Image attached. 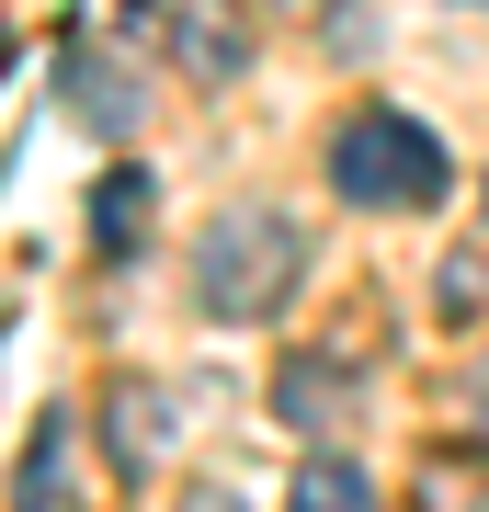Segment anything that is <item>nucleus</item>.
I'll return each mask as SVG.
<instances>
[{
  "instance_id": "3",
  "label": "nucleus",
  "mask_w": 489,
  "mask_h": 512,
  "mask_svg": "<svg viewBox=\"0 0 489 512\" xmlns=\"http://www.w3.org/2000/svg\"><path fill=\"white\" fill-rule=\"evenodd\" d=\"M103 410H114V456H126V467H148V456L171 444V399H160L148 376H126V387H114Z\"/></svg>"
},
{
  "instance_id": "9",
  "label": "nucleus",
  "mask_w": 489,
  "mask_h": 512,
  "mask_svg": "<svg viewBox=\"0 0 489 512\" xmlns=\"http://www.w3.org/2000/svg\"><path fill=\"white\" fill-rule=\"evenodd\" d=\"M57 478H69V410L35 433V456H23V490H12V512H57Z\"/></svg>"
},
{
  "instance_id": "6",
  "label": "nucleus",
  "mask_w": 489,
  "mask_h": 512,
  "mask_svg": "<svg viewBox=\"0 0 489 512\" xmlns=\"http://www.w3.org/2000/svg\"><path fill=\"white\" fill-rule=\"evenodd\" d=\"M273 410H285L296 433H330V421H342V376H330V365H308V353H296V365L273 376Z\"/></svg>"
},
{
  "instance_id": "11",
  "label": "nucleus",
  "mask_w": 489,
  "mask_h": 512,
  "mask_svg": "<svg viewBox=\"0 0 489 512\" xmlns=\"http://www.w3.org/2000/svg\"><path fill=\"white\" fill-rule=\"evenodd\" d=\"M0 57H12V46H0Z\"/></svg>"
},
{
  "instance_id": "7",
  "label": "nucleus",
  "mask_w": 489,
  "mask_h": 512,
  "mask_svg": "<svg viewBox=\"0 0 489 512\" xmlns=\"http://www.w3.org/2000/svg\"><path fill=\"white\" fill-rule=\"evenodd\" d=\"M285 512H376V490H364V467L308 456V467H296V490H285Z\"/></svg>"
},
{
  "instance_id": "5",
  "label": "nucleus",
  "mask_w": 489,
  "mask_h": 512,
  "mask_svg": "<svg viewBox=\"0 0 489 512\" xmlns=\"http://www.w3.org/2000/svg\"><path fill=\"white\" fill-rule=\"evenodd\" d=\"M57 69H69V92L91 103V126H126V114H137V92H126V69H114L103 46H57Z\"/></svg>"
},
{
  "instance_id": "2",
  "label": "nucleus",
  "mask_w": 489,
  "mask_h": 512,
  "mask_svg": "<svg viewBox=\"0 0 489 512\" xmlns=\"http://www.w3.org/2000/svg\"><path fill=\"white\" fill-rule=\"evenodd\" d=\"M330 183H342V205H433L455 183L444 137L421 126V114H353L342 137H330Z\"/></svg>"
},
{
  "instance_id": "8",
  "label": "nucleus",
  "mask_w": 489,
  "mask_h": 512,
  "mask_svg": "<svg viewBox=\"0 0 489 512\" xmlns=\"http://www.w3.org/2000/svg\"><path fill=\"white\" fill-rule=\"evenodd\" d=\"M171 46H182V69H194L205 92H217V80H239V23H228V12H182Z\"/></svg>"
},
{
  "instance_id": "4",
  "label": "nucleus",
  "mask_w": 489,
  "mask_h": 512,
  "mask_svg": "<svg viewBox=\"0 0 489 512\" xmlns=\"http://www.w3.org/2000/svg\"><path fill=\"white\" fill-rule=\"evenodd\" d=\"M137 228H148V171L126 160V171L91 183V239H103V251H137Z\"/></svg>"
},
{
  "instance_id": "1",
  "label": "nucleus",
  "mask_w": 489,
  "mask_h": 512,
  "mask_svg": "<svg viewBox=\"0 0 489 512\" xmlns=\"http://www.w3.org/2000/svg\"><path fill=\"white\" fill-rule=\"evenodd\" d=\"M296 274H308V239H296L285 217H217L194 239V296L205 319H273L296 296Z\"/></svg>"
},
{
  "instance_id": "10",
  "label": "nucleus",
  "mask_w": 489,
  "mask_h": 512,
  "mask_svg": "<svg viewBox=\"0 0 489 512\" xmlns=\"http://www.w3.org/2000/svg\"><path fill=\"white\" fill-rule=\"evenodd\" d=\"M182 512H239V501H228V490H205V501H182Z\"/></svg>"
}]
</instances>
